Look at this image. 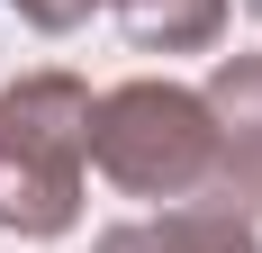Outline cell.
<instances>
[{"label": "cell", "mask_w": 262, "mask_h": 253, "mask_svg": "<svg viewBox=\"0 0 262 253\" xmlns=\"http://www.w3.org/2000/svg\"><path fill=\"white\" fill-rule=\"evenodd\" d=\"M91 163L127 199H199L208 163H217L208 100L190 81H154V73L100 91L91 100Z\"/></svg>", "instance_id": "2"}, {"label": "cell", "mask_w": 262, "mask_h": 253, "mask_svg": "<svg viewBox=\"0 0 262 253\" xmlns=\"http://www.w3.org/2000/svg\"><path fill=\"white\" fill-rule=\"evenodd\" d=\"M91 253H262L253 217H226V208H163V217H127V226H100Z\"/></svg>", "instance_id": "4"}, {"label": "cell", "mask_w": 262, "mask_h": 253, "mask_svg": "<svg viewBox=\"0 0 262 253\" xmlns=\"http://www.w3.org/2000/svg\"><path fill=\"white\" fill-rule=\"evenodd\" d=\"M81 172H91V81L27 73L0 91V226L9 235H73Z\"/></svg>", "instance_id": "1"}, {"label": "cell", "mask_w": 262, "mask_h": 253, "mask_svg": "<svg viewBox=\"0 0 262 253\" xmlns=\"http://www.w3.org/2000/svg\"><path fill=\"white\" fill-rule=\"evenodd\" d=\"M9 9H18V18L36 27V36H73V27L91 18V9H100V0H9Z\"/></svg>", "instance_id": "6"}, {"label": "cell", "mask_w": 262, "mask_h": 253, "mask_svg": "<svg viewBox=\"0 0 262 253\" xmlns=\"http://www.w3.org/2000/svg\"><path fill=\"white\" fill-rule=\"evenodd\" d=\"M199 100H208V126H217V163H208L199 208H226V217L262 226V54H217Z\"/></svg>", "instance_id": "3"}, {"label": "cell", "mask_w": 262, "mask_h": 253, "mask_svg": "<svg viewBox=\"0 0 262 253\" xmlns=\"http://www.w3.org/2000/svg\"><path fill=\"white\" fill-rule=\"evenodd\" d=\"M136 54H208L226 36V0H108Z\"/></svg>", "instance_id": "5"}]
</instances>
